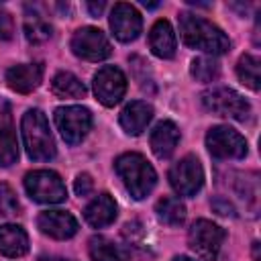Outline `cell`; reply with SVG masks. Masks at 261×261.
<instances>
[{
	"mask_svg": "<svg viewBox=\"0 0 261 261\" xmlns=\"http://www.w3.org/2000/svg\"><path fill=\"white\" fill-rule=\"evenodd\" d=\"M18 198L8 184H0V216H12L18 212Z\"/></svg>",
	"mask_w": 261,
	"mask_h": 261,
	"instance_id": "4316f807",
	"label": "cell"
},
{
	"mask_svg": "<svg viewBox=\"0 0 261 261\" xmlns=\"http://www.w3.org/2000/svg\"><path fill=\"white\" fill-rule=\"evenodd\" d=\"M51 90L59 98H84L86 96V86L80 77H75L71 71H59L55 73L51 82Z\"/></svg>",
	"mask_w": 261,
	"mask_h": 261,
	"instance_id": "7402d4cb",
	"label": "cell"
},
{
	"mask_svg": "<svg viewBox=\"0 0 261 261\" xmlns=\"http://www.w3.org/2000/svg\"><path fill=\"white\" fill-rule=\"evenodd\" d=\"M153 118V106L143 102V100H135L130 104H126L120 112V126L124 128V133L128 135H141L147 124Z\"/></svg>",
	"mask_w": 261,
	"mask_h": 261,
	"instance_id": "ac0fdd59",
	"label": "cell"
},
{
	"mask_svg": "<svg viewBox=\"0 0 261 261\" xmlns=\"http://www.w3.org/2000/svg\"><path fill=\"white\" fill-rule=\"evenodd\" d=\"M39 261H71V259H61V257H41Z\"/></svg>",
	"mask_w": 261,
	"mask_h": 261,
	"instance_id": "1f68e13d",
	"label": "cell"
},
{
	"mask_svg": "<svg viewBox=\"0 0 261 261\" xmlns=\"http://www.w3.org/2000/svg\"><path fill=\"white\" fill-rule=\"evenodd\" d=\"M12 16L8 12H0V39H10L12 37Z\"/></svg>",
	"mask_w": 261,
	"mask_h": 261,
	"instance_id": "f1b7e54d",
	"label": "cell"
},
{
	"mask_svg": "<svg viewBox=\"0 0 261 261\" xmlns=\"http://www.w3.org/2000/svg\"><path fill=\"white\" fill-rule=\"evenodd\" d=\"M69 47H71L73 55H77L80 59H86V61H102V59L110 57V53H112V45H110L108 37L96 27L77 29L71 37Z\"/></svg>",
	"mask_w": 261,
	"mask_h": 261,
	"instance_id": "30bf717a",
	"label": "cell"
},
{
	"mask_svg": "<svg viewBox=\"0 0 261 261\" xmlns=\"http://www.w3.org/2000/svg\"><path fill=\"white\" fill-rule=\"evenodd\" d=\"M88 251L92 261H128V251L106 237H92Z\"/></svg>",
	"mask_w": 261,
	"mask_h": 261,
	"instance_id": "44dd1931",
	"label": "cell"
},
{
	"mask_svg": "<svg viewBox=\"0 0 261 261\" xmlns=\"http://www.w3.org/2000/svg\"><path fill=\"white\" fill-rule=\"evenodd\" d=\"M92 86H94V94L98 102H102L104 106H114L122 100L126 92V77L118 67L104 65L96 71Z\"/></svg>",
	"mask_w": 261,
	"mask_h": 261,
	"instance_id": "8fae6325",
	"label": "cell"
},
{
	"mask_svg": "<svg viewBox=\"0 0 261 261\" xmlns=\"http://www.w3.org/2000/svg\"><path fill=\"white\" fill-rule=\"evenodd\" d=\"M167 177L177 196H196L204 186V169L196 155H186L173 163Z\"/></svg>",
	"mask_w": 261,
	"mask_h": 261,
	"instance_id": "ba28073f",
	"label": "cell"
},
{
	"mask_svg": "<svg viewBox=\"0 0 261 261\" xmlns=\"http://www.w3.org/2000/svg\"><path fill=\"white\" fill-rule=\"evenodd\" d=\"M24 37L29 43H45L47 39H51V24L39 16V14H29L24 18Z\"/></svg>",
	"mask_w": 261,
	"mask_h": 261,
	"instance_id": "d4e9b609",
	"label": "cell"
},
{
	"mask_svg": "<svg viewBox=\"0 0 261 261\" xmlns=\"http://www.w3.org/2000/svg\"><path fill=\"white\" fill-rule=\"evenodd\" d=\"M73 190H75V194L82 196V198L88 196V194H92V190H94V181H92V177H90L88 173H80V175L75 177Z\"/></svg>",
	"mask_w": 261,
	"mask_h": 261,
	"instance_id": "83f0119b",
	"label": "cell"
},
{
	"mask_svg": "<svg viewBox=\"0 0 261 261\" xmlns=\"http://www.w3.org/2000/svg\"><path fill=\"white\" fill-rule=\"evenodd\" d=\"M18 159V141L12 124L10 104L0 100V167H8Z\"/></svg>",
	"mask_w": 261,
	"mask_h": 261,
	"instance_id": "5bb4252c",
	"label": "cell"
},
{
	"mask_svg": "<svg viewBox=\"0 0 261 261\" xmlns=\"http://www.w3.org/2000/svg\"><path fill=\"white\" fill-rule=\"evenodd\" d=\"M29 251V234L18 224L0 226V255L4 257H22Z\"/></svg>",
	"mask_w": 261,
	"mask_h": 261,
	"instance_id": "ffe728a7",
	"label": "cell"
},
{
	"mask_svg": "<svg viewBox=\"0 0 261 261\" xmlns=\"http://www.w3.org/2000/svg\"><path fill=\"white\" fill-rule=\"evenodd\" d=\"M24 190L39 204H59L67 198L63 179L51 169H35L24 175Z\"/></svg>",
	"mask_w": 261,
	"mask_h": 261,
	"instance_id": "5b68a950",
	"label": "cell"
},
{
	"mask_svg": "<svg viewBox=\"0 0 261 261\" xmlns=\"http://www.w3.org/2000/svg\"><path fill=\"white\" fill-rule=\"evenodd\" d=\"M179 35L188 47L210 55H222L230 49V39L220 27L192 12L179 14Z\"/></svg>",
	"mask_w": 261,
	"mask_h": 261,
	"instance_id": "6da1fadb",
	"label": "cell"
},
{
	"mask_svg": "<svg viewBox=\"0 0 261 261\" xmlns=\"http://www.w3.org/2000/svg\"><path fill=\"white\" fill-rule=\"evenodd\" d=\"M84 218L90 226L94 228H102L108 226L110 222H114L116 218V202L110 194L102 192L98 194L86 208H84Z\"/></svg>",
	"mask_w": 261,
	"mask_h": 261,
	"instance_id": "d6986e66",
	"label": "cell"
},
{
	"mask_svg": "<svg viewBox=\"0 0 261 261\" xmlns=\"http://www.w3.org/2000/svg\"><path fill=\"white\" fill-rule=\"evenodd\" d=\"M43 80V65L41 63H20L12 65L6 71V84L10 90L18 94H29L35 88H39Z\"/></svg>",
	"mask_w": 261,
	"mask_h": 261,
	"instance_id": "9a60e30c",
	"label": "cell"
},
{
	"mask_svg": "<svg viewBox=\"0 0 261 261\" xmlns=\"http://www.w3.org/2000/svg\"><path fill=\"white\" fill-rule=\"evenodd\" d=\"M149 143H151V151L155 153V157L167 159L171 157V153L175 151L179 143V128L175 126L173 120H161L151 130Z\"/></svg>",
	"mask_w": 261,
	"mask_h": 261,
	"instance_id": "e0dca14e",
	"label": "cell"
},
{
	"mask_svg": "<svg viewBox=\"0 0 261 261\" xmlns=\"http://www.w3.org/2000/svg\"><path fill=\"white\" fill-rule=\"evenodd\" d=\"M190 73L198 80V82H214L220 75V65L214 57H196L190 65Z\"/></svg>",
	"mask_w": 261,
	"mask_h": 261,
	"instance_id": "484cf974",
	"label": "cell"
},
{
	"mask_svg": "<svg viewBox=\"0 0 261 261\" xmlns=\"http://www.w3.org/2000/svg\"><path fill=\"white\" fill-rule=\"evenodd\" d=\"M224 237H226L224 228H220L212 220L200 218V220H196L192 224V228L188 232V245H190V249L200 259H204V261H216Z\"/></svg>",
	"mask_w": 261,
	"mask_h": 261,
	"instance_id": "8992f818",
	"label": "cell"
},
{
	"mask_svg": "<svg viewBox=\"0 0 261 261\" xmlns=\"http://www.w3.org/2000/svg\"><path fill=\"white\" fill-rule=\"evenodd\" d=\"M104 6H106L104 2H98V4L96 2H88V10L92 12V16H100V12L104 10Z\"/></svg>",
	"mask_w": 261,
	"mask_h": 261,
	"instance_id": "4dcf8cb0",
	"label": "cell"
},
{
	"mask_svg": "<svg viewBox=\"0 0 261 261\" xmlns=\"http://www.w3.org/2000/svg\"><path fill=\"white\" fill-rule=\"evenodd\" d=\"M149 49L153 55L161 57V59H171L175 55L177 49V39L173 33V27L169 24V20L159 18L151 31H149Z\"/></svg>",
	"mask_w": 261,
	"mask_h": 261,
	"instance_id": "2e32d148",
	"label": "cell"
},
{
	"mask_svg": "<svg viewBox=\"0 0 261 261\" xmlns=\"http://www.w3.org/2000/svg\"><path fill=\"white\" fill-rule=\"evenodd\" d=\"M110 29H112V33L118 41L130 43L141 35L143 18H141L139 10L133 4L118 2L110 10Z\"/></svg>",
	"mask_w": 261,
	"mask_h": 261,
	"instance_id": "7c38bea8",
	"label": "cell"
},
{
	"mask_svg": "<svg viewBox=\"0 0 261 261\" xmlns=\"http://www.w3.org/2000/svg\"><path fill=\"white\" fill-rule=\"evenodd\" d=\"M53 120L67 145L82 143L92 128V112L86 106H61L55 110Z\"/></svg>",
	"mask_w": 261,
	"mask_h": 261,
	"instance_id": "52a82bcc",
	"label": "cell"
},
{
	"mask_svg": "<svg viewBox=\"0 0 261 261\" xmlns=\"http://www.w3.org/2000/svg\"><path fill=\"white\" fill-rule=\"evenodd\" d=\"M114 169L122 179L126 192L135 200L147 198L157 184V173L153 165L141 153H122L114 161Z\"/></svg>",
	"mask_w": 261,
	"mask_h": 261,
	"instance_id": "3957f363",
	"label": "cell"
},
{
	"mask_svg": "<svg viewBox=\"0 0 261 261\" xmlns=\"http://www.w3.org/2000/svg\"><path fill=\"white\" fill-rule=\"evenodd\" d=\"M173 261H196V259H192V257H186V255H177V257H173Z\"/></svg>",
	"mask_w": 261,
	"mask_h": 261,
	"instance_id": "d6a6232c",
	"label": "cell"
},
{
	"mask_svg": "<svg viewBox=\"0 0 261 261\" xmlns=\"http://www.w3.org/2000/svg\"><path fill=\"white\" fill-rule=\"evenodd\" d=\"M237 75L241 80V84H245L247 88H251L253 92L259 90L261 86V69H259V59L251 53H245L239 57L237 63Z\"/></svg>",
	"mask_w": 261,
	"mask_h": 261,
	"instance_id": "cb8c5ba5",
	"label": "cell"
},
{
	"mask_svg": "<svg viewBox=\"0 0 261 261\" xmlns=\"http://www.w3.org/2000/svg\"><path fill=\"white\" fill-rule=\"evenodd\" d=\"M212 208L218 212V214H222V216H234V210H232V206L226 202V200H222V198H218V200H214L212 202Z\"/></svg>",
	"mask_w": 261,
	"mask_h": 261,
	"instance_id": "f546056e",
	"label": "cell"
},
{
	"mask_svg": "<svg viewBox=\"0 0 261 261\" xmlns=\"http://www.w3.org/2000/svg\"><path fill=\"white\" fill-rule=\"evenodd\" d=\"M37 226L43 234L51 237V239H71L77 232V220L73 218V214L65 212V210H45L39 214L37 218Z\"/></svg>",
	"mask_w": 261,
	"mask_h": 261,
	"instance_id": "4fadbf2b",
	"label": "cell"
},
{
	"mask_svg": "<svg viewBox=\"0 0 261 261\" xmlns=\"http://www.w3.org/2000/svg\"><path fill=\"white\" fill-rule=\"evenodd\" d=\"M20 135L27 149V155L33 161H49L55 157V141L49 130L47 116L39 108H31L22 114L20 120Z\"/></svg>",
	"mask_w": 261,
	"mask_h": 261,
	"instance_id": "7a4b0ae2",
	"label": "cell"
},
{
	"mask_svg": "<svg viewBox=\"0 0 261 261\" xmlns=\"http://www.w3.org/2000/svg\"><path fill=\"white\" fill-rule=\"evenodd\" d=\"M202 104L206 110L234 120H245L251 114V106L245 100V96L226 86H216L202 92Z\"/></svg>",
	"mask_w": 261,
	"mask_h": 261,
	"instance_id": "277c9868",
	"label": "cell"
},
{
	"mask_svg": "<svg viewBox=\"0 0 261 261\" xmlns=\"http://www.w3.org/2000/svg\"><path fill=\"white\" fill-rule=\"evenodd\" d=\"M155 212H157V218L169 226H179L184 224L186 220V206L179 198H161L155 206Z\"/></svg>",
	"mask_w": 261,
	"mask_h": 261,
	"instance_id": "603a6c76",
	"label": "cell"
},
{
	"mask_svg": "<svg viewBox=\"0 0 261 261\" xmlns=\"http://www.w3.org/2000/svg\"><path fill=\"white\" fill-rule=\"evenodd\" d=\"M206 147L216 159H241L247 155V141L226 124L212 126L206 135Z\"/></svg>",
	"mask_w": 261,
	"mask_h": 261,
	"instance_id": "9c48e42d",
	"label": "cell"
}]
</instances>
